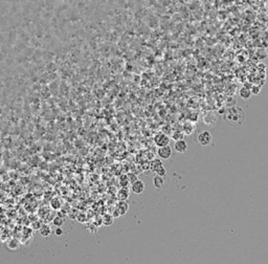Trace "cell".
I'll return each mask as SVG.
<instances>
[{"label":"cell","mask_w":268,"mask_h":264,"mask_svg":"<svg viewBox=\"0 0 268 264\" xmlns=\"http://www.w3.org/2000/svg\"><path fill=\"white\" fill-rule=\"evenodd\" d=\"M183 138H184V133L180 130H175V131H173V133H172V138H173L175 141H179V139H183Z\"/></svg>","instance_id":"15"},{"label":"cell","mask_w":268,"mask_h":264,"mask_svg":"<svg viewBox=\"0 0 268 264\" xmlns=\"http://www.w3.org/2000/svg\"><path fill=\"white\" fill-rule=\"evenodd\" d=\"M113 221H114V217L111 216V215L107 214L104 216V218H103V223L105 224V226H111V224L113 223Z\"/></svg>","instance_id":"16"},{"label":"cell","mask_w":268,"mask_h":264,"mask_svg":"<svg viewBox=\"0 0 268 264\" xmlns=\"http://www.w3.org/2000/svg\"><path fill=\"white\" fill-rule=\"evenodd\" d=\"M63 233H64V232H63V229H61V226L57 227V229H56V231H55V235H56V236H59V237H60V236H62V235H63Z\"/></svg>","instance_id":"20"},{"label":"cell","mask_w":268,"mask_h":264,"mask_svg":"<svg viewBox=\"0 0 268 264\" xmlns=\"http://www.w3.org/2000/svg\"><path fill=\"white\" fill-rule=\"evenodd\" d=\"M153 185L156 190H162L168 185L167 175H155L153 178Z\"/></svg>","instance_id":"4"},{"label":"cell","mask_w":268,"mask_h":264,"mask_svg":"<svg viewBox=\"0 0 268 264\" xmlns=\"http://www.w3.org/2000/svg\"><path fill=\"white\" fill-rule=\"evenodd\" d=\"M157 154H158V156L161 158V160H169V158L172 156V148L169 145L158 147Z\"/></svg>","instance_id":"6"},{"label":"cell","mask_w":268,"mask_h":264,"mask_svg":"<svg viewBox=\"0 0 268 264\" xmlns=\"http://www.w3.org/2000/svg\"><path fill=\"white\" fill-rule=\"evenodd\" d=\"M127 179H128V182L129 183H133L134 182H136L137 179H138V177H137V175L135 174V173H128L127 174Z\"/></svg>","instance_id":"18"},{"label":"cell","mask_w":268,"mask_h":264,"mask_svg":"<svg viewBox=\"0 0 268 264\" xmlns=\"http://www.w3.org/2000/svg\"><path fill=\"white\" fill-rule=\"evenodd\" d=\"M154 143L157 147H162V146H167L170 144V138L167 135L163 132H160V133H157L154 138Z\"/></svg>","instance_id":"5"},{"label":"cell","mask_w":268,"mask_h":264,"mask_svg":"<svg viewBox=\"0 0 268 264\" xmlns=\"http://www.w3.org/2000/svg\"><path fill=\"white\" fill-rule=\"evenodd\" d=\"M41 226H42V222L40 221V220H34V223L31 224V227H33L34 231H39L40 229Z\"/></svg>","instance_id":"19"},{"label":"cell","mask_w":268,"mask_h":264,"mask_svg":"<svg viewBox=\"0 0 268 264\" xmlns=\"http://www.w3.org/2000/svg\"><path fill=\"white\" fill-rule=\"evenodd\" d=\"M213 134L207 130L200 131L197 134V143L201 147H207L213 143Z\"/></svg>","instance_id":"2"},{"label":"cell","mask_w":268,"mask_h":264,"mask_svg":"<svg viewBox=\"0 0 268 264\" xmlns=\"http://www.w3.org/2000/svg\"><path fill=\"white\" fill-rule=\"evenodd\" d=\"M150 169L157 175H167V170L160 160H154L150 163Z\"/></svg>","instance_id":"3"},{"label":"cell","mask_w":268,"mask_h":264,"mask_svg":"<svg viewBox=\"0 0 268 264\" xmlns=\"http://www.w3.org/2000/svg\"><path fill=\"white\" fill-rule=\"evenodd\" d=\"M225 122L230 126L238 127L241 126L244 121V112H243L242 108L240 107H230L227 111L225 112L224 116Z\"/></svg>","instance_id":"1"},{"label":"cell","mask_w":268,"mask_h":264,"mask_svg":"<svg viewBox=\"0 0 268 264\" xmlns=\"http://www.w3.org/2000/svg\"><path fill=\"white\" fill-rule=\"evenodd\" d=\"M129 210V205L125 200H120L119 204H116V207H115V212H117L116 217L122 216V215H125Z\"/></svg>","instance_id":"9"},{"label":"cell","mask_w":268,"mask_h":264,"mask_svg":"<svg viewBox=\"0 0 268 264\" xmlns=\"http://www.w3.org/2000/svg\"><path fill=\"white\" fill-rule=\"evenodd\" d=\"M61 201H60V199H59V198H53V200H51V204H50V207H53V210H59V209H61Z\"/></svg>","instance_id":"17"},{"label":"cell","mask_w":268,"mask_h":264,"mask_svg":"<svg viewBox=\"0 0 268 264\" xmlns=\"http://www.w3.org/2000/svg\"><path fill=\"white\" fill-rule=\"evenodd\" d=\"M117 197H119V200H126L128 197H129V190L127 188H122L119 193H117Z\"/></svg>","instance_id":"11"},{"label":"cell","mask_w":268,"mask_h":264,"mask_svg":"<svg viewBox=\"0 0 268 264\" xmlns=\"http://www.w3.org/2000/svg\"><path fill=\"white\" fill-rule=\"evenodd\" d=\"M146 189V185L145 182L141 179H137L136 182H134L133 183H131V190L134 194L136 195H141L142 192Z\"/></svg>","instance_id":"7"},{"label":"cell","mask_w":268,"mask_h":264,"mask_svg":"<svg viewBox=\"0 0 268 264\" xmlns=\"http://www.w3.org/2000/svg\"><path fill=\"white\" fill-rule=\"evenodd\" d=\"M240 97L243 100H248L251 97V91H250V89H247V87H243L240 90Z\"/></svg>","instance_id":"12"},{"label":"cell","mask_w":268,"mask_h":264,"mask_svg":"<svg viewBox=\"0 0 268 264\" xmlns=\"http://www.w3.org/2000/svg\"><path fill=\"white\" fill-rule=\"evenodd\" d=\"M53 224L56 227H59L61 226L62 227V226L64 224V217H61V216H56L53 218Z\"/></svg>","instance_id":"14"},{"label":"cell","mask_w":268,"mask_h":264,"mask_svg":"<svg viewBox=\"0 0 268 264\" xmlns=\"http://www.w3.org/2000/svg\"><path fill=\"white\" fill-rule=\"evenodd\" d=\"M19 245H20V243H19V241L16 240V239H11V240L7 242V248H9V249H12V251H16V249H18Z\"/></svg>","instance_id":"13"},{"label":"cell","mask_w":268,"mask_h":264,"mask_svg":"<svg viewBox=\"0 0 268 264\" xmlns=\"http://www.w3.org/2000/svg\"><path fill=\"white\" fill-rule=\"evenodd\" d=\"M39 232H40V235L42 237H48V236H50V234L53 233V231H51V229H50V226H48V224H46V223H42V226H41V227H40V229H39Z\"/></svg>","instance_id":"10"},{"label":"cell","mask_w":268,"mask_h":264,"mask_svg":"<svg viewBox=\"0 0 268 264\" xmlns=\"http://www.w3.org/2000/svg\"><path fill=\"white\" fill-rule=\"evenodd\" d=\"M174 149H175L176 152L178 153H186L189 150V146L188 143H186L184 139H179V141H175V145H174Z\"/></svg>","instance_id":"8"}]
</instances>
